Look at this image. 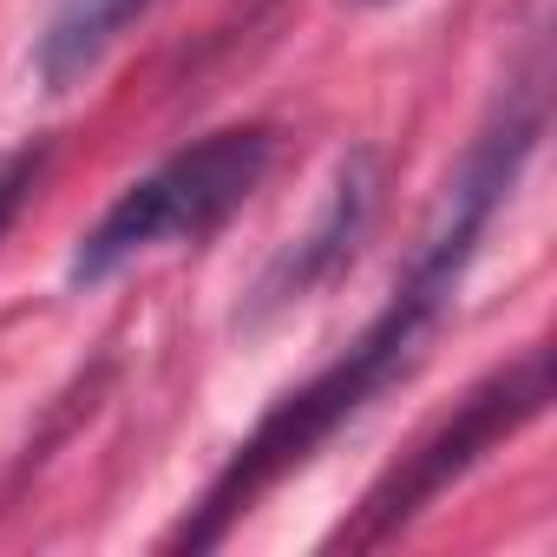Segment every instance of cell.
Listing matches in <instances>:
<instances>
[{"label": "cell", "instance_id": "1", "mask_svg": "<svg viewBox=\"0 0 557 557\" xmlns=\"http://www.w3.org/2000/svg\"><path fill=\"white\" fill-rule=\"evenodd\" d=\"M498 203H505V184H498L485 164H459V171L446 177V190H440V203H433V216H426V230H420L407 269H400L387 309L361 329V342H355L342 361H329L315 381H302L296 394H283V400L262 413V426H256V433L230 453V466L210 479L203 505L171 531V550H210V544H223V531H230L275 479L302 472L355 413H368L394 381H407V374L420 368L426 335L440 329V315H446V302H453V289H459L466 262L479 256V236H485L492 216H498Z\"/></svg>", "mask_w": 557, "mask_h": 557}, {"label": "cell", "instance_id": "2", "mask_svg": "<svg viewBox=\"0 0 557 557\" xmlns=\"http://www.w3.org/2000/svg\"><path fill=\"white\" fill-rule=\"evenodd\" d=\"M275 164V132L269 125H223L184 151H171L158 171H145L138 184H125L112 197V210L79 236L73 249V283H106L125 262L171 249V243H203L210 230H223L230 210L249 203V190L269 177Z\"/></svg>", "mask_w": 557, "mask_h": 557}, {"label": "cell", "instance_id": "3", "mask_svg": "<svg viewBox=\"0 0 557 557\" xmlns=\"http://www.w3.org/2000/svg\"><path fill=\"white\" fill-rule=\"evenodd\" d=\"M544 400H550V348L537 342V348H524L518 361H505L498 374H485L413 453H400V466L361 498L355 524H342L335 544L368 550V544H387L394 531H407L453 479H466L492 446H505L518 426H531V420L544 413Z\"/></svg>", "mask_w": 557, "mask_h": 557}, {"label": "cell", "instance_id": "4", "mask_svg": "<svg viewBox=\"0 0 557 557\" xmlns=\"http://www.w3.org/2000/svg\"><path fill=\"white\" fill-rule=\"evenodd\" d=\"M374 203H381V158H374V151H348L342 171H335V190H329L322 216H315L283 256H275L269 275L256 283L249 322H262V315H275V309H289V302H302V296H315L329 275L355 256L361 230L374 223Z\"/></svg>", "mask_w": 557, "mask_h": 557}, {"label": "cell", "instance_id": "5", "mask_svg": "<svg viewBox=\"0 0 557 557\" xmlns=\"http://www.w3.org/2000/svg\"><path fill=\"white\" fill-rule=\"evenodd\" d=\"M145 8H151V0H60L53 21H47L40 40H34V73H40V86H47V92H73V86L112 53V40H119Z\"/></svg>", "mask_w": 557, "mask_h": 557}, {"label": "cell", "instance_id": "6", "mask_svg": "<svg viewBox=\"0 0 557 557\" xmlns=\"http://www.w3.org/2000/svg\"><path fill=\"white\" fill-rule=\"evenodd\" d=\"M40 171H47V145H21V151L0 158V236H8V223H14V216H21V203L34 197Z\"/></svg>", "mask_w": 557, "mask_h": 557}, {"label": "cell", "instance_id": "7", "mask_svg": "<svg viewBox=\"0 0 557 557\" xmlns=\"http://www.w3.org/2000/svg\"><path fill=\"white\" fill-rule=\"evenodd\" d=\"M361 8H381V0H361Z\"/></svg>", "mask_w": 557, "mask_h": 557}]
</instances>
